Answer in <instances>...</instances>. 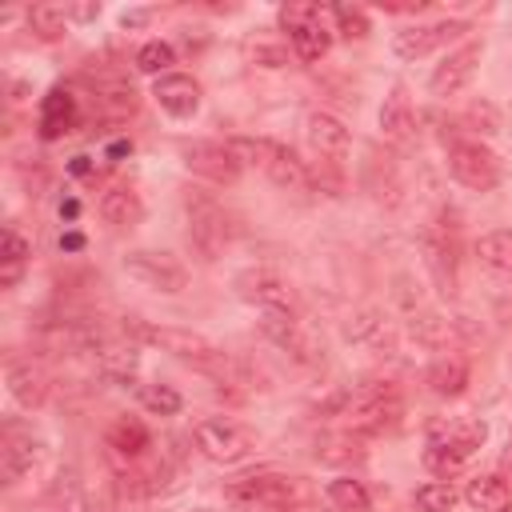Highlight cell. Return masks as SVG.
I'll list each match as a JSON object with an SVG mask.
<instances>
[{
    "label": "cell",
    "instance_id": "19",
    "mask_svg": "<svg viewBox=\"0 0 512 512\" xmlns=\"http://www.w3.org/2000/svg\"><path fill=\"white\" fill-rule=\"evenodd\" d=\"M76 124V96L68 88H48L40 100V136L60 140Z\"/></svg>",
    "mask_w": 512,
    "mask_h": 512
},
{
    "label": "cell",
    "instance_id": "8",
    "mask_svg": "<svg viewBox=\"0 0 512 512\" xmlns=\"http://www.w3.org/2000/svg\"><path fill=\"white\" fill-rule=\"evenodd\" d=\"M420 252H424V264H428L436 288L452 296V292H456V240H452L448 224L428 220V224L420 228Z\"/></svg>",
    "mask_w": 512,
    "mask_h": 512
},
{
    "label": "cell",
    "instance_id": "36",
    "mask_svg": "<svg viewBox=\"0 0 512 512\" xmlns=\"http://www.w3.org/2000/svg\"><path fill=\"white\" fill-rule=\"evenodd\" d=\"M424 464H428V472H436V476H452V472L464 468V456H456L452 448L428 440V448H424Z\"/></svg>",
    "mask_w": 512,
    "mask_h": 512
},
{
    "label": "cell",
    "instance_id": "23",
    "mask_svg": "<svg viewBox=\"0 0 512 512\" xmlns=\"http://www.w3.org/2000/svg\"><path fill=\"white\" fill-rule=\"evenodd\" d=\"M428 388L436 396H460L468 388V360L464 356H440V360H432Z\"/></svg>",
    "mask_w": 512,
    "mask_h": 512
},
{
    "label": "cell",
    "instance_id": "24",
    "mask_svg": "<svg viewBox=\"0 0 512 512\" xmlns=\"http://www.w3.org/2000/svg\"><path fill=\"white\" fill-rule=\"evenodd\" d=\"M96 364H100V376H108L116 384H128L140 368V352L132 344H100Z\"/></svg>",
    "mask_w": 512,
    "mask_h": 512
},
{
    "label": "cell",
    "instance_id": "41",
    "mask_svg": "<svg viewBox=\"0 0 512 512\" xmlns=\"http://www.w3.org/2000/svg\"><path fill=\"white\" fill-rule=\"evenodd\" d=\"M72 172L84 176V172H88V156H76V160H72Z\"/></svg>",
    "mask_w": 512,
    "mask_h": 512
},
{
    "label": "cell",
    "instance_id": "18",
    "mask_svg": "<svg viewBox=\"0 0 512 512\" xmlns=\"http://www.w3.org/2000/svg\"><path fill=\"white\" fill-rule=\"evenodd\" d=\"M432 444H444V448H452L456 456H472L484 440H488V428H484V420H472V416H460V420H448V424H436L432 428V436H428Z\"/></svg>",
    "mask_w": 512,
    "mask_h": 512
},
{
    "label": "cell",
    "instance_id": "37",
    "mask_svg": "<svg viewBox=\"0 0 512 512\" xmlns=\"http://www.w3.org/2000/svg\"><path fill=\"white\" fill-rule=\"evenodd\" d=\"M468 120H472V124H476V132H484V136H492V132L500 128V116H496V108H492V104H484V100L468 108Z\"/></svg>",
    "mask_w": 512,
    "mask_h": 512
},
{
    "label": "cell",
    "instance_id": "21",
    "mask_svg": "<svg viewBox=\"0 0 512 512\" xmlns=\"http://www.w3.org/2000/svg\"><path fill=\"white\" fill-rule=\"evenodd\" d=\"M464 500L472 512H508L512 508V488L504 476H476L464 488Z\"/></svg>",
    "mask_w": 512,
    "mask_h": 512
},
{
    "label": "cell",
    "instance_id": "6",
    "mask_svg": "<svg viewBox=\"0 0 512 512\" xmlns=\"http://www.w3.org/2000/svg\"><path fill=\"white\" fill-rule=\"evenodd\" d=\"M136 284H144V288H152V292H180L184 284H188V272H184V264L176 260V256H168V252H128L124 256V264H120Z\"/></svg>",
    "mask_w": 512,
    "mask_h": 512
},
{
    "label": "cell",
    "instance_id": "10",
    "mask_svg": "<svg viewBox=\"0 0 512 512\" xmlns=\"http://www.w3.org/2000/svg\"><path fill=\"white\" fill-rule=\"evenodd\" d=\"M460 32H468V24H464V20H436V24H412V28L396 32V40H392V52H396L400 60H420V56H428V52L444 48L448 40H456Z\"/></svg>",
    "mask_w": 512,
    "mask_h": 512
},
{
    "label": "cell",
    "instance_id": "25",
    "mask_svg": "<svg viewBox=\"0 0 512 512\" xmlns=\"http://www.w3.org/2000/svg\"><path fill=\"white\" fill-rule=\"evenodd\" d=\"M140 196L128 188V184H116V188H108L104 196H100V216L108 220V224H116V228H124V224H136L140 220Z\"/></svg>",
    "mask_w": 512,
    "mask_h": 512
},
{
    "label": "cell",
    "instance_id": "29",
    "mask_svg": "<svg viewBox=\"0 0 512 512\" xmlns=\"http://www.w3.org/2000/svg\"><path fill=\"white\" fill-rule=\"evenodd\" d=\"M28 28L40 40H60L68 32V12L60 4H32L28 8Z\"/></svg>",
    "mask_w": 512,
    "mask_h": 512
},
{
    "label": "cell",
    "instance_id": "11",
    "mask_svg": "<svg viewBox=\"0 0 512 512\" xmlns=\"http://www.w3.org/2000/svg\"><path fill=\"white\" fill-rule=\"evenodd\" d=\"M184 164H188L196 176L212 180V184H236V176H240V156H236L228 144H212V140L188 144V148H184Z\"/></svg>",
    "mask_w": 512,
    "mask_h": 512
},
{
    "label": "cell",
    "instance_id": "7",
    "mask_svg": "<svg viewBox=\"0 0 512 512\" xmlns=\"http://www.w3.org/2000/svg\"><path fill=\"white\" fill-rule=\"evenodd\" d=\"M192 440H196V448H200L208 460H216V464H236V460L248 456V432H244L240 424L224 420V416H204V420L192 428Z\"/></svg>",
    "mask_w": 512,
    "mask_h": 512
},
{
    "label": "cell",
    "instance_id": "14",
    "mask_svg": "<svg viewBox=\"0 0 512 512\" xmlns=\"http://www.w3.org/2000/svg\"><path fill=\"white\" fill-rule=\"evenodd\" d=\"M476 64H480V44H464V48L448 52V56L436 64L432 80H428L432 96H456L460 88H468V80L476 76Z\"/></svg>",
    "mask_w": 512,
    "mask_h": 512
},
{
    "label": "cell",
    "instance_id": "17",
    "mask_svg": "<svg viewBox=\"0 0 512 512\" xmlns=\"http://www.w3.org/2000/svg\"><path fill=\"white\" fill-rule=\"evenodd\" d=\"M236 292L244 296V300H252V304H260V308H292V292H288V284L280 280V276H272V272H240L236 276Z\"/></svg>",
    "mask_w": 512,
    "mask_h": 512
},
{
    "label": "cell",
    "instance_id": "22",
    "mask_svg": "<svg viewBox=\"0 0 512 512\" xmlns=\"http://www.w3.org/2000/svg\"><path fill=\"white\" fill-rule=\"evenodd\" d=\"M36 456H40V444H36L32 436L8 432V436H4V448H0V472H4V480L16 484V480L36 464Z\"/></svg>",
    "mask_w": 512,
    "mask_h": 512
},
{
    "label": "cell",
    "instance_id": "40",
    "mask_svg": "<svg viewBox=\"0 0 512 512\" xmlns=\"http://www.w3.org/2000/svg\"><path fill=\"white\" fill-rule=\"evenodd\" d=\"M76 212H80V204H76V200H64V204H60V216H68V220H72Z\"/></svg>",
    "mask_w": 512,
    "mask_h": 512
},
{
    "label": "cell",
    "instance_id": "28",
    "mask_svg": "<svg viewBox=\"0 0 512 512\" xmlns=\"http://www.w3.org/2000/svg\"><path fill=\"white\" fill-rule=\"evenodd\" d=\"M108 448H116L120 456H144V452L152 448V436H148V428H144L140 420L120 416V420L108 428Z\"/></svg>",
    "mask_w": 512,
    "mask_h": 512
},
{
    "label": "cell",
    "instance_id": "16",
    "mask_svg": "<svg viewBox=\"0 0 512 512\" xmlns=\"http://www.w3.org/2000/svg\"><path fill=\"white\" fill-rule=\"evenodd\" d=\"M152 96H156V104H160L168 116H176V120H184V116H192V112L200 108V84H196L192 76H184V72L156 76Z\"/></svg>",
    "mask_w": 512,
    "mask_h": 512
},
{
    "label": "cell",
    "instance_id": "15",
    "mask_svg": "<svg viewBox=\"0 0 512 512\" xmlns=\"http://www.w3.org/2000/svg\"><path fill=\"white\" fill-rule=\"evenodd\" d=\"M304 136H308L312 152H316V156H324L328 164H340V160L348 156V148H352L348 128H344L332 112H312V116H308V128H304Z\"/></svg>",
    "mask_w": 512,
    "mask_h": 512
},
{
    "label": "cell",
    "instance_id": "27",
    "mask_svg": "<svg viewBox=\"0 0 512 512\" xmlns=\"http://www.w3.org/2000/svg\"><path fill=\"white\" fill-rule=\"evenodd\" d=\"M8 392H12L24 408H36V404L44 400V392H48V380H44V372L32 368V364H12V368H8Z\"/></svg>",
    "mask_w": 512,
    "mask_h": 512
},
{
    "label": "cell",
    "instance_id": "26",
    "mask_svg": "<svg viewBox=\"0 0 512 512\" xmlns=\"http://www.w3.org/2000/svg\"><path fill=\"white\" fill-rule=\"evenodd\" d=\"M476 260H480L488 272H512V228L484 232V236L476 240Z\"/></svg>",
    "mask_w": 512,
    "mask_h": 512
},
{
    "label": "cell",
    "instance_id": "35",
    "mask_svg": "<svg viewBox=\"0 0 512 512\" xmlns=\"http://www.w3.org/2000/svg\"><path fill=\"white\" fill-rule=\"evenodd\" d=\"M328 16L336 20V32H340V36H348V40L368 36V16H364V8H356V4H336V8H328Z\"/></svg>",
    "mask_w": 512,
    "mask_h": 512
},
{
    "label": "cell",
    "instance_id": "13",
    "mask_svg": "<svg viewBox=\"0 0 512 512\" xmlns=\"http://www.w3.org/2000/svg\"><path fill=\"white\" fill-rule=\"evenodd\" d=\"M224 496L236 500V504H264V508H272V504H288L292 500V480L288 476H276V472L240 476V480H232L224 488Z\"/></svg>",
    "mask_w": 512,
    "mask_h": 512
},
{
    "label": "cell",
    "instance_id": "31",
    "mask_svg": "<svg viewBox=\"0 0 512 512\" xmlns=\"http://www.w3.org/2000/svg\"><path fill=\"white\" fill-rule=\"evenodd\" d=\"M132 64H136L140 72H148V76H168V68L176 64V48L164 44V40H148V44L136 48Z\"/></svg>",
    "mask_w": 512,
    "mask_h": 512
},
{
    "label": "cell",
    "instance_id": "42",
    "mask_svg": "<svg viewBox=\"0 0 512 512\" xmlns=\"http://www.w3.org/2000/svg\"><path fill=\"white\" fill-rule=\"evenodd\" d=\"M264 512H292L288 504H272V508H264Z\"/></svg>",
    "mask_w": 512,
    "mask_h": 512
},
{
    "label": "cell",
    "instance_id": "9",
    "mask_svg": "<svg viewBox=\"0 0 512 512\" xmlns=\"http://www.w3.org/2000/svg\"><path fill=\"white\" fill-rule=\"evenodd\" d=\"M260 332L284 348L288 356H296L300 364H316V348L308 340V332L300 328V320L292 316V308H260Z\"/></svg>",
    "mask_w": 512,
    "mask_h": 512
},
{
    "label": "cell",
    "instance_id": "2",
    "mask_svg": "<svg viewBox=\"0 0 512 512\" xmlns=\"http://www.w3.org/2000/svg\"><path fill=\"white\" fill-rule=\"evenodd\" d=\"M228 148L240 156V164H256L272 184H280L288 192L312 188L308 164L288 144H280V140H268V136H236V140H228Z\"/></svg>",
    "mask_w": 512,
    "mask_h": 512
},
{
    "label": "cell",
    "instance_id": "39",
    "mask_svg": "<svg viewBox=\"0 0 512 512\" xmlns=\"http://www.w3.org/2000/svg\"><path fill=\"white\" fill-rule=\"evenodd\" d=\"M60 248H64V252H80V248H84V236H80V232H68V236L60 240Z\"/></svg>",
    "mask_w": 512,
    "mask_h": 512
},
{
    "label": "cell",
    "instance_id": "20",
    "mask_svg": "<svg viewBox=\"0 0 512 512\" xmlns=\"http://www.w3.org/2000/svg\"><path fill=\"white\" fill-rule=\"evenodd\" d=\"M380 132L388 136V140H396V144H408L412 136H416V112H412V100H408V92L396 84L392 88V96L380 104Z\"/></svg>",
    "mask_w": 512,
    "mask_h": 512
},
{
    "label": "cell",
    "instance_id": "38",
    "mask_svg": "<svg viewBox=\"0 0 512 512\" xmlns=\"http://www.w3.org/2000/svg\"><path fill=\"white\" fill-rule=\"evenodd\" d=\"M252 60H260L264 68H280L284 64V52L280 48H252Z\"/></svg>",
    "mask_w": 512,
    "mask_h": 512
},
{
    "label": "cell",
    "instance_id": "34",
    "mask_svg": "<svg viewBox=\"0 0 512 512\" xmlns=\"http://www.w3.org/2000/svg\"><path fill=\"white\" fill-rule=\"evenodd\" d=\"M140 404L148 408V412H156V416H176L180 412V392L172 388V384H144L140 388Z\"/></svg>",
    "mask_w": 512,
    "mask_h": 512
},
{
    "label": "cell",
    "instance_id": "3",
    "mask_svg": "<svg viewBox=\"0 0 512 512\" xmlns=\"http://www.w3.org/2000/svg\"><path fill=\"white\" fill-rule=\"evenodd\" d=\"M280 28L292 36V48L300 60H320L332 48V28H328V12L320 4H284L280 8Z\"/></svg>",
    "mask_w": 512,
    "mask_h": 512
},
{
    "label": "cell",
    "instance_id": "4",
    "mask_svg": "<svg viewBox=\"0 0 512 512\" xmlns=\"http://www.w3.org/2000/svg\"><path fill=\"white\" fill-rule=\"evenodd\" d=\"M448 172L464 184V188H472V192H488V188H496L500 184V156L488 148V144H480V140H452L448 144Z\"/></svg>",
    "mask_w": 512,
    "mask_h": 512
},
{
    "label": "cell",
    "instance_id": "30",
    "mask_svg": "<svg viewBox=\"0 0 512 512\" xmlns=\"http://www.w3.org/2000/svg\"><path fill=\"white\" fill-rule=\"evenodd\" d=\"M328 500H332L340 512H368V504H372L368 488H364L360 480H352V476L328 480Z\"/></svg>",
    "mask_w": 512,
    "mask_h": 512
},
{
    "label": "cell",
    "instance_id": "32",
    "mask_svg": "<svg viewBox=\"0 0 512 512\" xmlns=\"http://www.w3.org/2000/svg\"><path fill=\"white\" fill-rule=\"evenodd\" d=\"M452 504H456V488L444 484V480L420 484L416 496H412V508H416V512H452Z\"/></svg>",
    "mask_w": 512,
    "mask_h": 512
},
{
    "label": "cell",
    "instance_id": "12",
    "mask_svg": "<svg viewBox=\"0 0 512 512\" xmlns=\"http://www.w3.org/2000/svg\"><path fill=\"white\" fill-rule=\"evenodd\" d=\"M188 240L204 260H216V252L228 244V216L212 200H196L188 216Z\"/></svg>",
    "mask_w": 512,
    "mask_h": 512
},
{
    "label": "cell",
    "instance_id": "1",
    "mask_svg": "<svg viewBox=\"0 0 512 512\" xmlns=\"http://www.w3.org/2000/svg\"><path fill=\"white\" fill-rule=\"evenodd\" d=\"M332 408H336V416H344V424H348L352 432L376 436V432H384V428H392V424L400 420L404 400H400L396 384H388V380H368V384L344 392Z\"/></svg>",
    "mask_w": 512,
    "mask_h": 512
},
{
    "label": "cell",
    "instance_id": "5",
    "mask_svg": "<svg viewBox=\"0 0 512 512\" xmlns=\"http://www.w3.org/2000/svg\"><path fill=\"white\" fill-rule=\"evenodd\" d=\"M124 332H128V336H140V340H148V344H160V348L172 352V356L196 360V364H204V368L220 360L216 344H208L200 332H188V328H156V324H144V320L128 316V320H124Z\"/></svg>",
    "mask_w": 512,
    "mask_h": 512
},
{
    "label": "cell",
    "instance_id": "33",
    "mask_svg": "<svg viewBox=\"0 0 512 512\" xmlns=\"http://www.w3.org/2000/svg\"><path fill=\"white\" fill-rule=\"evenodd\" d=\"M24 260H28V240L24 236H16L12 228L0 236V264H4V284H12L16 276H20V268H24Z\"/></svg>",
    "mask_w": 512,
    "mask_h": 512
}]
</instances>
